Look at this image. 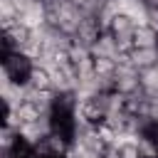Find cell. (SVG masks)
<instances>
[{
	"label": "cell",
	"instance_id": "cell-1",
	"mask_svg": "<svg viewBox=\"0 0 158 158\" xmlns=\"http://www.w3.org/2000/svg\"><path fill=\"white\" fill-rule=\"evenodd\" d=\"M35 69V62L22 52H5L2 59V77H7L15 84H27L30 74Z\"/></svg>",
	"mask_w": 158,
	"mask_h": 158
},
{
	"label": "cell",
	"instance_id": "cell-2",
	"mask_svg": "<svg viewBox=\"0 0 158 158\" xmlns=\"http://www.w3.org/2000/svg\"><path fill=\"white\" fill-rule=\"evenodd\" d=\"M141 89V72L128 62V57L123 54L118 59V67H116V74H114V91L128 96L133 91Z\"/></svg>",
	"mask_w": 158,
	"mask_h": 158
},
{
	"label": "cell",
	"instance_id": "cell-3",
	"mask_svg": "<svg viewBox=\"0 0 158 158\" xmlns=\"http://www.w3.org/2000/svg\"><path fill=\"white\" fill-rule=\"evenodd\" d=\"M136 20H131L128 15H123V12H118L114 20H111V25H109V30L106 32H111L114 35V40L118 42V47H121V52L123 54H128L131 49H133V32H136Z\"/></svg>",
	"mask_w": 158,
	"mask_h": 158
},
{
	"label": "cell",
	"instance_id": "cell-4",
	"mask_svg": "<svg viewBox=\"0 0 158 158\" xmlns=\"http://www.w3.org/2000/svg\"><path fill=\"white\" fill-rule=\"evenodd\" d=\"M91 57L94 59H114V62H118L123 57V52H121V47L114 40L111 32H101V37L91 44Z\"/></svg>",
	"mask_w": 158,
	"mask_h": 158
},
{
	"label": "cell",
	"instance_id": "cell-5",
	"mask_svg": "<svg viewBox=\"0 0 158 158\" xmlns=\"http://www.w3.org/2000/svg\"><path fill=\"white\" fill-rule=\"evenodd\" d=\"M101 25H99V20L96 17H86L84 15V20H81V25H79V30H77V35H74V42H79V44H84V47H89L91 49V44L101 37Z\"/></svg>",
	"mask_w": 158,
	"mask_h": 158
},
{
	"label": "cell",
	"instance_id": "cell-6",
	"mask_svg": "<svg viewBox=\"0 0 158 158\" xmlns=\"http://www.w3.org/2000/svg\"><path fill=\"white\" fill-rule=\"evenodd\" d=\"M118 5V12L128 15L131 20H136V25H146L148 22V10L151 5L143 2V0H114Z\"/></svg>",
	"mask_w": 158,
	"mask_h": 158
},
{
	"label": "cell",
	"instance_id": "cell-7",
	"mask_svg": "<svg viewBox=\"0 0 158 158\" xmlns=\"http://www.w3.org/2000/svg\"><path fill=\"white\" fill-rule=\"evenodd\" d=\"M128 62L138 69V72H143V69H151V67H156L158 64V47H151V49H131L128 54Z\"/></svg>",
	"mask_w": 158,
	"mask_h": 158
},
{
	"label": "cell",
	"instance_id": "cell-8",
	"mask_svg": "<svg viewBox=\"0 0 158 158\" xmlns=\"http://www.w3.org/2000/svg\"><path fill=\"white\" fill-rule=\"evenodd\" d=\"M133 47L136 49H151L158 47V30L151 25H138L133 32Z\"/></svg>",
	"mask_w": 158,
	"mask_h": 158
},
{
	"label": "cell",
	"instance_id": "cell-9",
	"mask_svg": "<svg viewBox=\"0 0 158 158\" xmlns=\"http://www.w3.org/2000/svg\"><path fill=\"white\" fill-rule=\"evenodd\" d=\"M141 91L148 99H158V67L141 72Z\"/></svg>",
	"mask_w": 158,
	"mask_h": 158
},
{
	"label": "cell",
	"instance_id": "cell-10",
	"mask_svg": "<svg viewBox=\"0 0 158 158\" xmlns=\"http://www.w3.org/2000/svg\"><path fill=\"white\" fill-rule=\"evenodd\" d=\"M136 146H138V156L141 158H158V141L148 131L136 136Z\"/></svg>",
	"mask_w": 158,
	"mask_h": 158
},
{
	"label": "cell",
	"instance_id": "cell-11",
	"mask_svg": "<svg viewBox=\"0 0 158 158\" xmlns=\"http://www.w3.org/2000/svg\"><path fill=\"white\" fill-rule=\"evenodd\" d=\"M27 86H32V89H42V91H52V74H49L47 69L35 67L32 74H30V79H27Z\"/></svg>",
	"mask_w": 158,
	"mask_h": 158
},
{
	"label": "cell",
	"instance_id": "cell-12",
	"mask_svg": "<svg viewBox=\"0 0 158 158\" xmlns=\"http://www.w3.org/2000/svg\"><path fill=\"white\" fill-rule=\"evenodd\" d=\"M17 143H20V131H15V128H10V126H2V133H0V151H2V153H10Z\"/></svg>",
	"mask_w": 158,
	"mask_h": 158
},
{
	"label": "cell",
	"instance_id": "cell-13",
	"mask_svg": "<svg viewBox=\"0 0 158 158\" xmlns=\"http://www.w3.org/2000/svg\"><path fill=\"white\" fill-rule=\"evenodd\" d=\"M116 67H118V62H114V59H94V74H96V77L114 79Z\"/></svg>",
	"mask_w": 158,
	"mask_h": 158
},
{
	"label": "cell",
	"instance_id": "cell-14",
	"mask_svg": "<svg viewBox=\"0 0 158 158\" xmlns=\"http://www.w3.org/2000/svg\"><path fill=\"white\" fill-rule=\"evenodd\" d=\"M17 116H20V121H22V126L25 123H35V121H40V109L37 106H32L30 101H25V104H20L17 106Z\"/></svg>",
	"mask_w": 158,
	"mask_h": 158
},
{
	"label": "cell",
	"instance_id": "cell-15",
	"mask_svg": "<svg viewBox=\"0 0 158 158\" xmlns=\"http://www.w3.org/2000/svg\"><path fill=\"white\" fill-rule=\"evenodd\" d=\"M104 158H121V156H118V151H116V148H109V151L104 153Z\"/></svg>",
	"mask_w": 158,
	"mask_h": 158
},
{
	"label": "cell",
	"instance_id": "cell-16",
	"mask_svg": "<svg viewBox=\"0 0 158 158\" xmlns=\"http://www.w3.org/2000/svg\"><path fill=\"white\" fill-rule=\"evenodd\" d=\"M0 158H12V156H10V153H2V156H0Z\"/></svg>",
	"mask_w": 158,
	"mask_h": 158
},
{
	"label": "cell",
	"instance_id": "cell-17",
	"mask_svg": "<svg viewBox=\"0 0 158 158\" xmlns=\"http://www.w3.org/2000/svg\"><path fill=\"white\" fill-rule=\"evenodd\" d=\"M67 158H79V156H74V153H69V156H67Z\"/></svg>",
	"mask_w": 158,
	"mask_h": 158
},
{
	"label": "cell",
	"instance_id": "cell-18",
	"mask_svg": "<svg viewBox=\"0 0 158 158\" xmlns=\"http://www.w3.org/2000/svg\"><path fill=\"white\" fill-rule=\"evenodd\" d=\"M143 2H148V5H153V2H156V0H143Z\"/></svg>",
	"mask_w": 158,
	"mask_h": 158
},
{
	"label": "cell",
	"instance_id": "cell-19",
	"mask_svg": "<svg viewBox=\"0 0 158 158\" xmlns=\"http://www.w3.org/2000/svg\"><path fill=\"white\" fill-rule=\"evenodd\" d=\"M153 5H158V0H156V2H153Z\"/></svg>",
	"mask_w": 158,
	"mask_h": 158
},
{
	"label": "cell",
	"instance_id": "cell-20",
	"mask_svg": "<svg viewBox=\"0 0 158 158\" xmlns=\"http://www.w3.org/2000/svg\"><path fill=\"white\" fill-rule=\"evenodd\" d=\"M101 2H109V0H101Z\"/></svg>",
	"mask_w": 158,
	"mask_h": 158
},
{
	"label": "cell",
	"instance_id": "cell-21",
	"mask_svg": "<svg viewBox=\"0 0 158 158\" xmlns=\"http://www.w3.org/2000/svg\"><path fill=\"white\" fill-rule=\"evenodd\" d=\"M156 67H158V64H156Z\"/></svg>",
	"mask_w": 158,
	"mask_h": 158
}]
</instances>
